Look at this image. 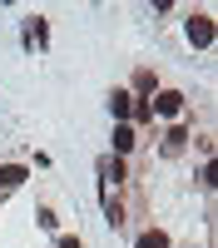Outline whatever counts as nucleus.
<instances>
[{
  "label": "nucleus",
  "instance_id": "f257e3e1",
  "mask_svg": "<svg viewBox=\"0 0 218 248\" xmlns=\"http://www.w3.org/2000/svg\"><path fill=\"white\" fill-rule=\"evenodd\" d=\"M189 40L198 50H208L213 45V15H189Z\"/></svg>",
  "mask_w": 218,
  "mask_h": 248
},
{
  "label": "nucleus",
  "instance_id": "f03ea898",
  "mask_svg": "<svg viewBox=\"0 0 218 248\" xmlns=\"http://www.w3.org/2000/svg\"><path fill=\"white\" fill-rule=\"evenodd\" d=\"M149 109H154V114H169V119H174V114H184V94H178V90H159V94L149 99Z\"/></svg>",
  "mask_w": 218,
  "mask_h": 248
},
{
  "label": "nucleus",
  "instance_id": "7ed1b4c3",
  "mask_svg": "<svg viewBox=\"0 0 218 248\" xmlns=\"http://www.w3.org/2000/svg\"><path fill=\"white\" fill-rule=\"evenodd\" d=\"M134 144H139V134H134V124H114V159H124V154H134Z\"/></svg>",
  "mask_w": 218,
  "mask_h": 248
},
{
  "label": "nucleus",
  "instance_id": "20e7f679",
  "mask_svg": "<svg viewBox=\"0 0 218 248\" xmlns=\"http://www.w3.org/2000/svg\"><path fill=\"white\" fill-rule=\"evenodd\" d=\"M99 174H104V189H109V184H124V179H129L124 159H114V154H104V159H99Z\"/></svg>",
  "mask_w": 218,
  "mask_h": 248
},
{
  "label": "nucleus",
  "instance_id": "39448f33",
  "mask_svg": "<svg viewBox=\"0 0 218 248\" xmlns=\"http://www.w3.org/2000/svg\"><path fill=\"white\" fill-rule=\"evenodd\" d=\"M25 179H30L25 164H0V194H5V189H20Z\"/></svg>",
  "mask_w": 218,
  "mask_h": 248
},
{
  "label": "nucleus",
  "instance_id": "423d86ee",
  "mask_svg": "<svg viewBox=\"0 0 218 248\" xmlns=\"http://www.w3.org/2000/svg\"><path fill=\"white\" fill-rule=\"evenodd\" d=\"M109 109H114V119H119V124H124V119H129V109H134V94H129V90H114V94H109Z\"/></svg>",
  "mask_w": 218,
  "mask_h": 248
},
{
  "label": "nucleus",
  "instance_id": "0eeeda50",
  "mask_svg": "<svg viewBox=\"0 0 218 248\" xmlns=\"http://www.w3.org/2000/svg\"><path fill=\"white\" fill-rule=\"evenodd\" d=\"M104 218L114 223V229H124V203H119V194H114V189H104Z\"/></svg>",
  "mask_w": 218,
  "mask_h": 248
},
{
  "label": "nucleus",
  "instance_id": "6e6552de",
  "mask_svg": "<svg viewBox=\"0 0 218 248\" xmlns=\"http://www.w3.org/2000/svg\"><path fill=\"white\" fill-rule=\"evenodd\" d=\"M134 248H169V233L164 229H144V233L134 238Z\"/></svg>",
  "mask_w": 218,
  "mask_h": 248
},
{
  "label": "nucleus",
  "instance_id": "1a4fd4ad",
  "mask_svg": "<svg viewBox=\"0 0 218 248\" xmlns=\"http://www.w3.org/2000/svg\"><path fill=\"white\" fill-rule=\"evenodd\" d=\"M184 139H189V129H184V124H178V129H169V139H164V149H169V154H178V149H184Z\"/></svg>",
  "mask_w": 218,
  "mask_h": 248
},
{
  "label": "nucleus",
  "instance_id": "9d476101",
  "mask_svg": "<svg viewBox=\"0 0 218 248\" xmlns=\"http://www.w3.org/2000/svg\"><path fill=\"white\" fill-rule=\"evenodd\" d=\"M129 114H134L139 124H154V109H149V99H139V94H134V109H129Z\"/></svg>",
  "mask_w": 218,
  "mask_h": 248
},
{
  "label": "nucleus",
  "instance_id": "9b49d317",
  "mask_svg": "<svg viewBox=\"0 0 218 248\" xmlns=\"http://www.w3.org/2000/svg\"><path fill=\"white\" fill-rule=\"evenodd\" d=\"M55 248H85V243H79V233H65V238H59Z\"/></svg>",
  "mask_w": 218,
  "mask_h": 248
}]
</instances>
